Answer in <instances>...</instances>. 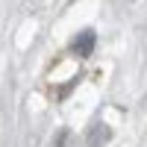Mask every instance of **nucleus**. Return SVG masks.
<instances>
[{
  "label": "nucleus",
  "mask_w": 147,
  "mask_h": 147,
  "mask_svg": "<svg viewBox=\"0 0 147 147\" xmlns=\"http://www.w3.org/2000/svg\"><path fill=\"white\" fill-rule=\"evenodd\" d=\"M94 41H97V35H94V30H82L77 38L71 41V50L77 53L80 59H85V56H91L94 53Z\"/></svg>",
  "instance_id": "obj_2"
},
{
  "label": "nucleus",
  "mask_w": 147,
  "mask_h": 147,
  "mask_svg": "<svg viewBox=\"0 0 147 147\" xmlns=\"http://www.w3.org/2000/svg\"><path fill=\"white\" fill-rule=\"evenodd\" d=\"M112 141V127L103 124V121H97V124L88 127V136H85V147H103Z\"/></svg>",
  "instance_id": "obj_1"
}]
</instances>
